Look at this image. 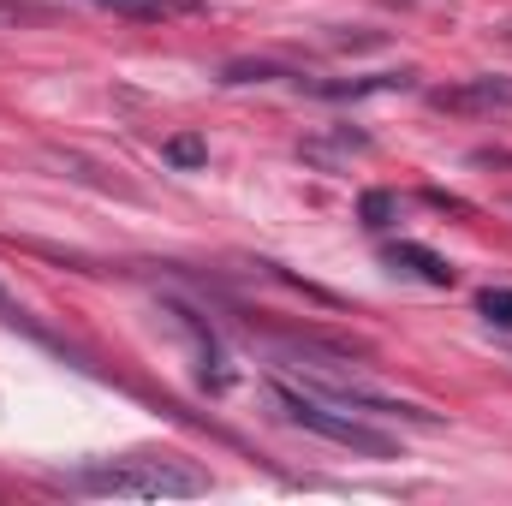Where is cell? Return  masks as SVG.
Masks as SVG:
<instances>
[{"instance_id": "1", "label": "cell", "mask_w": 512, "mask_h": 506, "mask_svg": "<svg viewBox=\"0 0 512 506\" xmlns=\"http://www.w3.org/2000/svg\"><path fill=\"white\" fill-rule=\"evenodd\" d=\"M84 495H114V501H161V495H203L209 477L167 465V459H114V465H84L72 477Z\"/></svg>"}, {"instance_id": "2", "label": "cell", "mask_w": 512, "mask_h": 506, "mask_svg": "<svg viewBox=\"0 0 512 506\" xmlns=\"http://www.w3.org/2000/svg\"><path fill=\"white\" fill-rule=\"evenodd\" d=\"M274 399H280V411H286L298 429H310V435H322V441H334V447L376 453V459H387V453H393V435L370 429V423H364L358 411H346V405H328V399L298 393V387H286V381H274Z\"/></svg>"}, {"instance_id": "3", "label": "cell", "mask_w": 512, "mask_h": 506, "mask_svg": "<svg viewBox=\"0 0 512 506\" xmlns=\"http://www.w3.org/2000/svg\"><path fill=\"white\" fill-rule=\"evenodd\" d=\"M429 102L441 114H501V108H512V78H465L453 90H435Z\"/></svg>"}, {"instance_id": "4", "label": "cell", "mask_w": 512, "mask_h": 506, "mask_svg": "<svg viewBox=\"0 0 512 506\" xmlns=\"http://www.w3.org/2000/svg\"><path fill=\"white\" fill-rule=\"evenodd\" d=\"M411 72H376V78H346V84H310V96H328V102H358V96H376V90H405Z\"/></svg>"}, {"instance_id": "5", "label": "cell", "mask_w": 512, "mask_h": 506, "mask_svg": "<svg viewBox=\"0 0 512 506\" xmlns=\"http://www.w3.org/2000/svg\"><path fill=\"white\" fill-rule=\"evenodd\" d=\"M387 262H393V268H411V274H423L429 286H447V280H453V268H447L435 251H423V245H393V251H387Z\"/></svg>"}, {"instance_id": "6", "label": "cell", "mask_w": 512, "mask_h": 506, "mask_svg": "<svg viewBox=\"0 0 512 506\" xmlns=\"http://www.w3.org/2000/svg\"><path fill=\"white\" fill-rule=\"evenodd\" d=\"M274 78H298V72L268 66V60H233V66L221 72V84H274Z\"/></svg>"}, {"instance_id": "7", "label": "cell", "mask_w": 512, "mask_h": 506, "mask_svg": "<svg viewBox=\"0 0 512 506\" xmlns=\"http://www.w3.org/2000/svg\"><path fill=\"white\" fill-rule=\"evenodd\" d=\"M167 161H173V167H203V161H209V143L185 131V137H173V143H167Z\"/></svg>"}, {"instance_id": "8", "label": "cell", "mask_w": 512, "mask_h": 506, "mask_svg": "<svg viewBox=\"0 0 512 506\" xmlns=\"http://www.w3.org/2000/svg\"><path fill=\"white\" fill-rule=\"evenodd\" d=\"M477 310H483L495 328H512V292H507V286H489V292L477 298Z\"/></svg>"}, {"instance_id": "9", "label": "cell", "mask_w": 512, "mask_h": 506, "mask_svg": "<svg viewBox=\"0 0 512 506\" xmlns=\"http://www.w3.org/2000/svg\"><path fill=\"white\" fill-rule=\"evenodd\" d=\"M387 221H393V197L387 191H370L364 197V227H387Z\"/></svg>"}, {"instance_id": "10", "label": "cell", "mask_w": 512, "mask_h": 506, "mask_svg": "<svg viewBox=\"0 0 512 506\" xmlns=\"http://www.w3.org/2000/svg\"><path fill=\"white\" fill-rule=\"evenodd\" d=\"M96 6H120V12H155V0H96Z\"/></svg>"}, {"instance_id": "11", "label": "cell", "mask_w": 512, "mask_h": 506, "mask_svg": "<svg viewBox=\"0 0 512 506\" xmlns=\"http://www.w3.org/2000/svg\"><path fill=\"white\" fill-rule=\"evenodd\" d=\"M0 310H12V298H6V286H0Z\"/></svg>"}]
</instances>
